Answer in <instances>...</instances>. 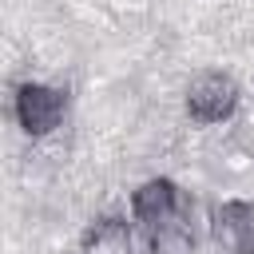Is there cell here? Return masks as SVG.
I'll list each match as a JSON object with an SVG mask.
<instances>
[{
	"label": "cell",
	"mask_w": 254,
	"mask_h": 254,
	"mask_svg": "<svg viewBox=\"0 0 254 254\" xmlns=\"http://www.w3.org/2000/svg\"><path fill=\"white\" fill-rule=\"evenodd\" d=\"M64 111H67V95L60 87H48V83H20L16 87V119L32 139L52 135L64 123Z\"/></svg>",
	"instance_id": "1"
},
{
	"label": "cell",
	"mask_w": 254,
	"mask_h": 254,
	"mask_svg": "<svg viewBox=\"0 0 254 254\" xmlns=\"http://www.w3.org/2000/svg\"><path fill=\"white\" fill-rule=\"evenodd\" d=\"M131 214L135 222L159 242L167 230L179 226V187L171 179H147L135 194H131Z\"/></svg>",
	"instance_id": "2"
},
{
	"label": "cell",
	"mask_w": 254,
	"mask_h": 254,
	"mask_svg": "<svg viewBox=\"0 0 254 254\" xmlns=\"http://www.w3.org/2000/svg\"><path fill=\"white\" fill-rule=\"evenodd\" d=\"M238 107V83L222 71H202L187 87V115L194 123H222Z\"/></svg>",
	"instance_id": "3"
},
{
	"label": "cell",
	"mask_w": 254,
	"mask_h": 254,
	"mask_svg": "<svg viewBox=\"0 0 254 254\" xmlns=\"http://www.w3.org/2000/svg\"><path fill=\"white\" fill-rule=\"evenodd\" d=\"M210 234L226 254H254V206L242 198H226L210 214Z\"/></svg>",
	"instance_id": "4"
},
{
	"label": "cell",
	"mask_w": 254,
	"mask_h": 254,
	"mask_svg": "<svg viewBox=\"0 0 254 254\" xmlns=\"http://www.w3.org/2000/svg\"><path fill=\"white\" fill-rule=\"evenodd\" d=\"M83 250L87 254H127L131 250V230L123 218H95L83 230Z\"/></svg>",
	"instance_id": "5"
}]
</instances>
